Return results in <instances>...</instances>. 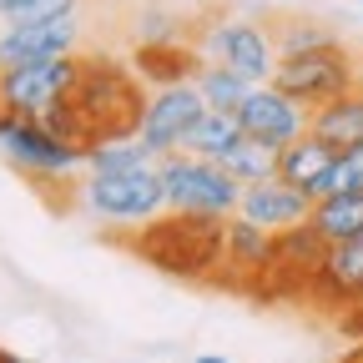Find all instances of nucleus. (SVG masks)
<instances>
[{
	"instance_id": "nucleus-1",
	"label": "nucleus",
	"mask_w": 363,
	"mask_h": 363,
	"mask_svg": "<svg viewBox=\"0 0 363 363\" xmlns=\"http://www.w3.org/2000/svg\"><path fill=\"white\" fill-rule=\"evenodd\" d=\"M147 111H152V86L136 76V66L86 45V51H76L71 81L56 96V106L40 116V126L61 136L66 147H76L81 157H91L106 142L142 136Z\"/></svg>"
},
{
	"instance_id": "nucleus-2",
	"label": "nucleus",
	"mask_w": 363,
	"mask_h": 363,
	"mask_svg": "<svg viewBox=\"0 0 363 363\" xmlns=\"http://www.w3.org/2000/svg\"><path fill=\"white\" fill-rule=\"evenodd\" d=\"M106 247L126 252L131 262H147L162 278L202 288L227 242V217L222 212H187V207H162L142 222H111L96 233Z\"/></svg>"
},
{
	"instance_id": "nucleus-3",
	"label": "nucleus",
	"mask_w": 363,
	"mask_h": 363,
	"mask_svg": "<svg viewBox=\"0 0 363 363\" xmlns=\"http://www.w3.org/2000/svg\"><path fill=\"white\" fill-rule=\"evenodd\" d=\"M323 262H328V238L313 222L267 233V252L252 272L247 303L252 308H298L313 313L318 283H323Z\"/></svg>"
},
{
	"instance_id": "nucleus-4",
	"label": "nucleus",
	"mask_w": 363,
	"mask_h": 363,
	"mask_svg": "<svg viewBox=\"0 0 363 363\" xmlns=\"http://www.w3.org/2000/svg\"><path fill=\"white\" fill-rule=\"evenodd\" d=\"M182 35H187L207 61L247 76L252 86L272 81L278 51H272V40H267V26H262V16L233 6V0H207V6H197L182 21Z\"/></svg>"
},
{
	"instance_id": "nucleus-5",
	"label": "nucleus",
	"mask_w": 363,
	"mask_h": 363,
	"mask_svg": "<svg viewBox=\"0 0 363 363\" xmlns=\"http://www.w3.org/2000/svg\"><path fill=\"white\" fill-rule=\"evenodd\" d=\"M353 81H363V45L338 30L328 40H313V45H303V51L278 56L267 86H278L283 96H293L298 106L313 111V106L343 96Z\"/></svg>"
},
{
	"instance_id": "nucleus-6",
	"label": "nucleus",
	"mask_w": 363,
	"mask_h": 363,
	"mask_svg": "<svg viewBox=\"0 0 363 363\" xmlns=\"http://www.w3.org/2000/svg\"><path fill=\"white\" fill-rule=\"evenodd\" d=\"M157 172H162V187H167V207L222 212V217L238 212L242 182L227 172L222 162H202V157H187V152H167L157 162Z\"/></svg>"
},
{
	"instance_id": "nucleus-7",
	"label": "nucleus",
	"mask_w": 363,
	"mask_h": 363,
	"mask_svg": "<svg viewBox=\"0 0 363 363\" xmlns=\"http://www.w3.org/2000/svg\"><path fill=\"white\" fill-rule=\"evenodd\" d=\"M81 202L106 222H142V217L167 207V187H162L157 162L152 167H116V172H91L81 182Z\"/></svg>"
},
{
	"instance_id": "nucleus-8",
	"label": "nucleus",
	"mask_w": 363,
	"mask_h": 363,
	"mask_svg": "<svg viewBox=\"0 0 363 363\" xmlns=\"http://www.w3.org/2000/svg\"><path fill=\"white\" fill-rule=\"evenodd\" d=\"M86 51V11L56 16V21H30V26H0V66H30Z\"/></svg>"
},
{
	"instance_id": "nucleus-9",
	"label": "nucleus",
	"mask_w": 363,
	"mask_h": 363,
	"mask_svg": "<svg viewBox=\"0 0 363 363\" xmlns=\"http://www.w3.org/2000/svg\"><path fill=\"white\" fill-rule=\"evenodd\" d=\"M76 51L71 56H51V61H30V66H0V86H6V101L16 121H40L56 106V96L71 81Z\"/></svg>"
},
{
	"instance_id": "nucleus-10",
	"label": "nucleus",
	"mask_w": 363,
	"mask_h": 363,
	"mask_svg": "<svg viewBox=\"0 0 363 363\" xmlns=\"http://www.w3.org/2000/svg\"><path fill=\"white\" fill-rule=\"evenodd\" d=\"M233 116H238L242 136H257V142H267V147H283L298 131H308V106H298L293 96H283V91L267 86V81L247 91Z\"/></svg>"
},
{
	"instance_id": "nucleus-11",
	"label": "nucleus",
	"mask_w": 363,
	"mask_h": 363,
	"mask_svg": "<svg viewBox=\"0 0 363 363\" xmlns=\"http://www.w3.org/2000/svg\"><path fill=\"white\" fill-rule=\"evenodd\" d=\"M262 252H267V233H262V227H252L247 217H227V242H222V257H217V267H212V278L202 283V293L247 298Z\"/></svg>"
},
{
	"instance_id": "nucleus-12",
	"label": "nucleus",
	"mask_w": 363,
	"mask_h": 363,
	"mask_svg": "<svg viewBox=\"0 0 363 363\" xmlns=\"http://www.w3.org/2000/svg\"><path fill=\"white\" fill-rule=\"evenodd\" d=\"M207 111V101H202V91H197V81H187V86H162V91H152V111H147V126H142V147L162 162L167 152H177L182 147V136H187V126L197 121Z\"/></svg>"
},
{
	"instance_id": "nucleus-13",
	"label": "nucleus",
	"mask_w": 363,
	"mask_h": 363,
	"mask_svg": "<svg viewBox=\"0 0 363 363\" xmlns=\"http://www.w3.org/2000/svg\"><path fill=\"white\" fill-rule=\"evenodd\" d=\"M126 61L136 66V76H142L152 91H162V86H187V81H197L202 66H207V56H202L182 30H177V35H157V40H131V56H126Z\"/></svg>"
},
{
	"instance_id": "nucleus-14",
	"label": "nucleus",
	"mask_w": 363,
	"mask_h": 363,
	"mask_svg": "<svg viewBox=\"0 0 363 363\" xmlns=\"http://www.w3.org/2000/svg\"><path fill=\"white\" fill-rule=\"evenodd\" d=\"M358 298H363V233L343 238V242H328V262H323V283H318V298H313V318L333 328V318L343 308H353Z\"/></svg>"
},
{
	"instance_id": "nucleus-15",
	"label": "nucleus",
	"mask_w": 363,
	"mask_h": 363,
	"mask_svg": "<svg viewBox=\"0 0 363 363\" xmlns=\"http://www.w3.org/2000/svg\"><path fill=\"white\" fill-rule=\"evenodd\" d=\"M308 212H313V197L298 192L293 182H283V177L247 182L242 197H238V217H247L252 227H262V233H283V227H298V222H308Z\"/></svg>"
},
{
	"instance_id": "nucleus-16",
	"label": "nucleus",
	"mask_w": 363,
	"mask_h": 363,
	"mask_svg": "<svg viewBox=\"0 0 363 363\" xmlns=\"http://www.w3.org/2000/svg\"><path fill=\"white\" fill-rule=\"evenodd\" d=\"M0 152L16 162V172H76L86 157L66 147L61 136H51L40 121H11L0 131Z\"/></svg>"
},
{
	"instance_id": "nucleus-17",
	"label": "nucleus",
	"mask_w": 363,
	"mask_h": 363,
	"mask_svg": "<svg viewBox=\"0 0 363 363\" xmlns=\"http://www.w3.org/2000/svg\"><path fill=\"white\" fill-rule=\"evenodd\" d=\"M333 162H338V147L323 142L318 131H298L293 142L278 147V177L293 182L298 192H308L313 202L328 192V172H333Z\"/></svg>"
},
{
	"instance_id": "nucleus-18",
	"label": "nucleus",
	"mask_w": 363,
	"mask_h": 363,
	"mask_svg": "<svg viewBox=\"0 0 363 363\" xmlns=\"http://www.w3.org/2000/svg\"><path fill=\"white\" fill-rule=\"evenodd\" d=\"M242 136V126H238V116L233 111H217V106H207L192 126H187V136H182V147L177 152H187V157H202V162H217L227 147H233Z\"/></svg>"
},
{
	"instance_id": "nucleus-19",
	"label": "nucleus",
	"mask_w": 363,
	"mask_h": 363,
	"mask_svg": "<svg viewBox=\"0 0 363 363\" xmlns=\"http://www.w3.org/2000/svg\"><path fill=\"white\" fill-rule=\"evenodd\" d=\"M262 26H267V40H272V51H278V56L303 51V45H313V40L338 35V26L318 21V16H303V11H262Z\"/></svg>"
},
{
	"instance_id": "nucleus-20",
	"label": "nucleus",
	"mask_w": 363,
	"mask_h": 363,
	"mask_svg": "<svg viewBox=\"0 0 363 363\" xmlns=\"http://www.w3.org/2000/svg\"><path fill=\"white\" fill-rule=\"evenodd\" d=\"M308 222L323 233L328 242H343V238H358L363 233V192H328L318 197Z\"/></svg>"
},
{
	"instance_id": "nucleus-21",
	"label": "nucleus",
	"mask_w": 363,
	"mask_h": 363,
	"mask_svg": "<svg viewBox=\"0 0 363 363\" xmlns=\"http://www.w3.org/2000/svg\"><path fill=\"white\" fill-rule=\"evenodd\" d=\"M217 162L233 172L242 187H247V182H262V177H278V147L257 142V136H238V142L227 147Z\"/></svg>"
},
{
	"instance_id": "nucleus-22",
	"label": "nucleus",
	"mask_w": 363,
	"mask_h": 363,
	"mask_svg": "<svg viewBox=\"0 0 363 363\" xmlns=\"http://www.w3.org/2000/svg\"><path fill=\"white\" fill-rule=\"evenodd\" d=\"M197 91H202L207 106H217V111H238V101L252 91V81L238 76V71H227V66H217V61H207L202 76H197Z\"/></svg>"
},
{
	"instance_id": "nucleus-23",
	"label": "nucleus",
	"mask_w": 363,
	"mask_h": 363,
	"mask_svg": "<svg viewBox=\"0 0 363 363\" xmlns=\"http://www.w3.org/2000/svg\"><path fill=\"white\" fill-rule=\"evenodd\" d=\"M91 0H0V26H30V21H56L76 16Z\"/></svg>"
},
{
	"instance_id": "nucleus-24",
	"label": "nucleus",
	"mask_w": 363,
	"mask_h": 363,
	"mask_svg": "<svg viewBox=\"0 0 363 363\" xmlns=\"http://www.w3.org/2000/svg\"><path fill=\"white\" fill-rule=\"evenodd\" d=\"M157 157L142 147V136H131V142H106V147H96L86 157V167L91 172H116V167H152Z\"/></svg>"
},
{
	"instance_id": "nucleus-25",
	"label": "nucleus",
	"mask_w": 363,
	"mask_h": 363,
	"mask_svg": "<svg viewBox=\"0 0 363 363\" xmlns=\"http://www.w3.org/2000/svg\"><path fill=\"white\" fill-rule=\"evenodd\" d=\"M333 328L348 338V343H363V298L353 303V308H343L338 318H333Z\"/></svg>"
},
{
	"instance_id": "nucleus-26",
	"label": "nucleus",
	"mask_w": 363,
	"mask_h": 363,
	"mask_svg": "<svg viewBox=\"0 0 363 363\" xmlns=\"http://www.w3.org/2000/svg\"><path fill=\"white\" fill-rule=\"evenodd\" d=\"M333 363H363V343H348V348H343Z\"/></svg>"
},
{
	"instance_id": "nucleus-27",
	"label": "nucleus",
	"mask_w": 363,
	"mask_h": 363,
	"mask_svg": "<svg viewBox=\"0 0 363 363\" xmlns=\"http://www.w3.org/2000/svg\"><path fill=\"white\" fill-rule=\"evenodd\" d=\"M16 116H11V101H6V86H0V131H6Z\"/></svg>"
},
{
	"instance_id": "nucleus-28",
	"label": "nucleus",
	"mask_w": 363,
	"mask_h": 363,
	"mask_svg": "<svg viewBox=\"0 0 363 363\" xmlns=\"http://www.w3.org/2000/svg\"><path fill=\"white\" fill-rule=\"evenodd\" d=\"M192 363H227V358H217V353H202V358H192Z\"/></svg>"
},
{
	"instance_id": "nucleus-29",
	"label": "nucleus",
	"mask_w": 363,
	"mask_h": 363,
	"mask_svg": "<svg viewBox=\"0 0 363 363\" xmlns=\"http://www.w3.org/2000/svg\"><path fill=\"white\" fill-rule=\"evenodd\" d=\"M0 363H21V358H16V353H11V348H0Z\"/></svg>"
}]
</instances>
